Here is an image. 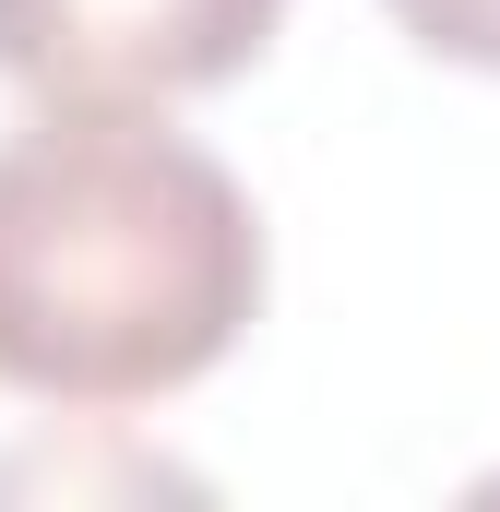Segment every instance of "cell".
Segmentation results:
<instances>
[{"label": "cell", "mask_w": 500, "mask_h": 512, "mask_svg": "<svg viewBox=\"0 0 500 512\" xmlns=\"http://www.w3.org/2000/svg\"><path fill=\"white\" fill-rule=\"evenodd\" d=\"M262 310V215L155 108L48 96L0 131V382L143 405L203 382Z\"/></svg>", "instance_id": "1"}, {"label": "cell", "mask_w": 500, "mask_h": 512, "mask_svg": "<svg viewBox=\"0 0 500 512\" xmlns=\"http://www.w3.org/2000/svg\"><path fill=\"white\" fill-rule=\"evenodd\" d=\"M274 24L286 0H0V72L24 96L155 108V96L250 72Z\"/></svg>", "instance_id": "2"}, {"label": "cell", "mask_w": 500, "mask_h": 512, "mask_svg": "<svg viewBox=\"0 0 500 512\" xmlns=\"http://www.w3.org/2000/svg\"><path fill=\"white\" fill-rule=\"evenodd\" d=\"M417 48H441V60H477V72H500V0H381Z\"/></svg>", "instance_id": "3"}]
</instances>
